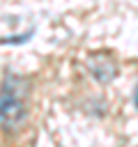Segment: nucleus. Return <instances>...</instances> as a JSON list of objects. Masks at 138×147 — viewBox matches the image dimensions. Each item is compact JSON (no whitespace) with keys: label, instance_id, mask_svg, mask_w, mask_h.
<instances>
[{"label":"nucleus","instance_id":"nucleus-1","mask_svg":"<svg viewBox=\"0 0 138 147\" xmlns=\"http://www.w3.org/2000/svg\"><path fill=\"white\" fill-rule=\"evenodd\" d=\"M16 83L18 80L12 78L9 87H5L0 94V124L5 129H16L28 115L25 99H23L21 90H16Z\"/></svg>","mask_w":138,"mask_h":147},{"label":"nucleus","instance_id":"nucleus-3","mask_svg":"<svg viewBox=\"0 0 138 147\" xmlns=\"http://www.w3.org/2000/svg\"><path fill=\"white\" fill-rule=\"evenodd\" d=\"M133 101H136V108H138V85H136V96H133Z\"/></svg>","mask_w":138,"mask_h":147},{"label":"nucleus","instance_id":"nucleus-2","mask_svg":"<svg viewBox=\"0 0 138 147\" xmlns=\"http://www.w3.org/2000/svg\"><path fill=\"white\" fill-rule=\"evenodd\" d=\"M87 67H90V71L94 74V78H97L99 83H110V80L115 78V74H117L115 62H113L106 53H94V55L90 57Z\"/></svg>","mask_w":138,"mask_h":147}]
</instances>
